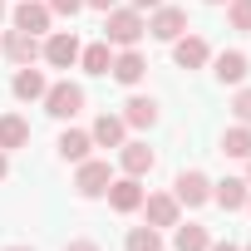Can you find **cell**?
I'll return each instance as SVG.
<instances>
[{"mask_svg": "<svg viewBox=\"0 0 251 251\" xmlns=\"http://www.w3.org/2000/svg\"><path fill=\"white\" fill-rule=\"evenodd\" d=\"M143 35H148V20H143L138 10H118V5H113V10L103 15V40L118 45V50H133Z\"/></svg>", "mask_w": 251, "mask_h": 251, "instance_id": "cell-1", "label": "cell"}, {"mask_svg": "<svg viewBox=\"0 0 251 251\" xmlns=\"http://www.w3.org/2000/svg\"><path fill=\"white\" fill-rule=\"evenodd\" d=\"M84 5H89V10H103V15H108V10H113V0H84Z\"/></svg>", "mask_w": 251, "mask_h": 251, "instance_id": "cell-29", "label": "cell"}, {"mask_svg": "<svg viewBox=\"0 0 251 251\" xmlns=\"http://www.w3.org/2000/svg\"><path fill=\"white\" fill-rule=\"evenodd\" d=\"M226 20H231V30H251V0H226Z\"/></svg>", "mask_w": 251, "mask_h": 251, "instance_id": "cell-25", "label": "cell"}, {"mask_svg": "<svg viewBox=\"0 0 251 251\" xmlns=\"http://www.w3.org/2000/svg\"><path fill=\"white\" fill-rule=\"evenodd\" d=\"M241 251H251V241H246V246H241Z\"/></svg>", "mask_w": 251, "mask_h": 251, "instance_id": "cell-38", "label": "cell"}, {"mask_svg": "<svg viewBox=\"0 0 251 251\" xmlns=\"http://www.w3.org/2000/svg\"><path fill=\"white\" fill-rule=\"evenodd\" d=\"M79 108H84V89H79V84L64 79V84H50V89H45V113H50V118H74Z\"/></svg>", "mask_w": 251, "mask_h": 251, "instance_id": "cell-3", "label": "cell"}, {"mask_svg": "<svg viewBox=\"0 0 251 251\" xmlns=\"http://www.w3.org/2000/svg\"><path fill=\"white\" fill-rule=\"evenodd\" d=\"M246 182H251V158H246Z\"/></svg>", "mask_w": 251, "mask_h": 251, "instance_id": "cell-34", "label": "cell"}, {"mask_svg": "<svg viewBox=\"0 0 251 251\" xmlns=\"http://www.w3.org/2000/svg\"><path fill=\"white\" fill-rule=\"evenodd\" d=\"M231 113H236L241 123H251V89H241V94L231 99Z\"/></svg>", "mask_w": 251, "mask_h": 251, "instance_id": "cell-26", "label": "cell"}, {"mask_svg": "<svg viewBox=\"0 0 251 251\" xmlns=\"http://www.w3.org/2000/svg\"><path fill=\"white\" fill-rule=\"evenodd\" d=\"M173 59H177V69H202L212 59V50H207L202 35H177L173 40Z\"/></svg>", "mask_w": 251, "mask_h": 251, "instance_id": "cell-10", "label": "cell"}, {"mask_svg": "<svg viewBox=\"0 0 251 251\" xmlns=\"http://www.w3.org/2000/svg\"><path fill=\"white\" fill-rule=\"evenodd\" d=\"M108 74H113L118 84H138V79L148 74V64H143V54H138V50H118V54H113V64H108Z\"/></svg>", "mask_w": 251, "mask_h": 251, "instance_id": "cell-15", "label": "cell"}, {"mask_svg": "<svg viewBox=\"0 0 251 251\" xmlns=\"http://www.w3.org/2000/svg\"><path fill=\"white\" fill-rule=\"evenodd\" d=\"M212 74H217V84H241L246 79V54L241 50H222L212 59Z\"/></svg>", "mask_w": 251, "mask_h": 251, "instance_id": "cell-16", "label": "cell"}, {"mask_svg": "<svg viewBox=\"0 0 251 251\" xmlns=\"http://www.w3.org/2000/svg\"><path fill=\"white\" fill-rule=\"evenodd\" d=\"M246 212H251V192H246Z\"/></svg>", "mask_w": 251, "mask_h": 251, "instance_id": "cell-37", "label": "cell"}, {"mask_svg": "<svg viewBox=\"0 0 251 251\" xmlns=\"http://www.w3.org/2000/svg\"><path fill=\"white\" fill-rule=\"evenodd\" d=\"M173 197H177V207H202V202H212V177L202 168H187V173H177Z\"/></svg>", "mask_w": 251, "mask_h": 251, "instance_id": "cell-2", "label": "cell"}, {"mask_svg": "<svg viewBox=\"0 0 251 251\" xmlns=\"http://www.w3.org/2000/svg\"><path fill=\"white\" fill-rule=\"evenodd\" d=\"M5 173H10V158H5V148H0V182H5Z\"/></svg>", "mask_w": 251, "mask_h": 251, "instance_id": "cell-31", "label": "cell"}, {"mask_svg": "<svg viewBox=\"0 0 251 251\" xmlns=\"http://www.w3.org/2000/svg\"><path fill=\"white\" fill-rule=\"evenodd\" d=\"M0 20H5V0H0Z\"/></svg>", "mask_w": 251, "mask_h": 251, "instance_id": "cell-35", "label": "cell"}, {"mask_svg": "<svg viewBox=\"0 0 251 251\" xmlns=\"http://www.w3.org/2000/svg\"><path fill=\"white\" fill-rule=\"evenodd\" d=\"M54 148H59V158H64V163H84V158H89V148H94V138H89L84 128H64Z\"/></svg>", "mask_w": 251, "mask_h": 251, "instance_id": "cell-19", "label": "cell"}, {"mask_svg": "<svg viewBox=\"0 0 251 251\" xmlns=\"http://www.w3.org/2000/svg\"><path fill=\"white\" fill-rule=\"evenodd\" d=\"M5 251H35V246H5Z\"/></svg>", "mask_w": 251, "mask_h": 251, "instance_id": "cell-33", "label": "cell"}, {"mask_svg": "<svg viewBox=\"0 0 251 251\" xmlns=\"http://www.w3.org/2000/svg\"><path fill=\"white\" fill-rule=\"evenodd\" d=\"M79 40H74V30H54L45 45H40V54H45V64H54V69H69V64H79Z\"/></svg>", "mask_w": 251, "mask_h": 251, "instance_id": "cell-4", "label": "cell"}, {"mask_svg": "<svg viewBox=\"0 0 251 251\" xmlns=\"http://www.w3.org/2000/svg\"><path fill=\"white\" fill-rule=\"evenodd\" d=\"M246 192H251V182H246V177H226V182H212V202H217L222 212H241V207H246Z\"/></svg>", "mask_w": 251, "mask_h": 251, "instance_id": "cell-12", "label": "cell"}, {"mask_svg": "<svg viewBox=\"0 0 251 251\" xmlns=\"http://www.w3.org/2000/svg\"><path fill=\"white\" fill-rule=\"evenodd\" d=\"M143 212H148V226H177V197L173 192L143 197Z\"/></svg>", "mask_w": 251, "mask_h": 251, "instance_id": "cell-14", "label": "cell"}, {"mask_svg": "<svg viewBox=\"0 0 251 251\" xmlns=\"http://www.w3.org/2000/svg\"><path fill=\"white\" fill-rule=\"evenodd\" d=\"M207 5H226V0H207Z\"/></svg>", "mask_w": 251, "mask_h": 251, "instance_id": "cell-36", "label": "cell"}, {"mask_svg": "<svg viewBox=\"0 0 251 251\" xmlns=\"http://www.w3.org/2000/svg\"><path fill=\"white\" fill-rule=\"evenodd\" d=\"M182 30H187V10H177V5H158L153 20H148V35H153V40H168V45H173Z\"/></svg>", "mask_w": 251, "mask_h": 251, "instance_id": "cell-7", "label": "cell"}, {"mask_svg": "<svg viewBox=\"0 0 251 251\" xmlns=\"http://www.w3.org/2000/svg\"><path fill=\"white\" fill-rule=\"evenodd\" d=\"M123 123H128V128H153V123H158V103L153 99H128V103H123Z\"/></svg>", "mask_w": 251, "mask_h": 251, "instance_id": "cell-20", "label": "cell"}, {"mask_svg": "<svg viewBox=\"0 0 251 251\" xmlns=\"http://www.w3.org/2000/svg\"><path fill=\"white\" fill-rule=\"evenodd\" d=\"M79 64H84L89 74H108V64H113V54H108V40H99V45L79 50Z\"/></svg>", "mask_w": 251, "mask_h": 251, "instance_id": "cell-23", "label": "cell"}, {"mask_svg": "<svg viewBox=\"0 0 251 251\" xmlns=\"http://www.w3.org/2000/svg\"><path fill=\"white\" fill-rule=\"evenodd\" d=\"M45 5H50V15H79L84 0H45Z\"/></svg>", "mask_w": 251, "mask_h": 251, "instance_id": "cell-27", "label": "cell"}, {"mask_svg": "<svg viewBox=\"0 0 251 251\" xmlns=\"http://www.w3.org/2000/svg\"><path fill=\"white\" fill-rule=\"evenodd\" d=\"M64 251H99V241H69Z\"/></svg>", "mask_w": 251, "mask_h": 251, "instance_id": "cell-28", "label": "cell"}, {"mask_svg": "<svg viewBox=\"0 0 251 251\" xmlns=\"http://www.w3.org/2000/svg\"><path fill=\"white\" fill-rule=\"evenodd\" d=\"M123 113H99L94 118V128H89V138H94V148H118L123 143Z\"/></svg>", "mask_w": 251, "mask_h": 251, "instance_id": "cell-13", "label": "cell"}, {"mask_svg": "<svg viewBox=\"0 0 251 251\" xmlns=\"http://www.w3.org/2000/svg\"><path fill=\"white\" fill-rule=\"evenodd\" d=\"M207 251H241V246H231V241H217V246H207Z\"/></svg>", "mask_w": 251, "mask_h": 251, "instance_id": "cell-32", "label": "cell"}, {"mask_svg": "<svg viewBox=\"0 0 251 251\" xmlns=\"http://www.w3.org/2000/svg\"><path fill=\"white\" fill-rule=\"evenodd\" d=\"M103 197H108V207H113V212L128 217V212H138V207H143V197H148V192H143V182H138V177L123 173V177H113V182H108V192H103Z\"/></svg>", "mask_w": 251, "mask_h": 251, "instance_id": "cell-6", "label": "cell"}, {"mask_svg": "<svg viewBox=\"0 0 251 251\" xmlns=\"http://www.w3.org/2000/svg\"><path fill=\"white\" fill-rule=\"evenodd\" d=\"M163 0H133V10H158Z\"/></svg>", "mask_w": 251, "mask_h": 251, "instance_id": "cell-30", "label": "cell"}, {"mask_svg": "<svg viewBox=\"0 0 251 251\" xmlns=\"http://www.w3.org/2000/svg\"><path fill=\"white\" fill-rule=\"evenodd\" d=\"M173 246H177V251H207V246H212V236H207V226H197V222H187V226L177 222Z\"/></svg>", "mask_w": 251, "mask_h": 251, "instance_id": "cell-21", "label": "cell"}, {"mask_svg": "<svg viewBox=\"0 0 251 251\" xmlns=\"http://www.w3.org/2000/svg\"><path fill=\"white\" fill-rule=\"evenodd\" d=\"M222 153H226V158H251V123L222 133Z\"/></svg>", "mask_w": 251, "mask_h": 251, "instance_id": "cell-22", "label": "cell"}, {"mask_svg": "<svg viewBox=\"0 0 251 251\" xmlns=\"http://www.w3.org/2000/svg\"><path fill=\"white\" fill-rule=\"evenodd\" d=\"M123 246L128 251H163V236H158V226H133Z\"/></svg>", "mask_w": 251, "mask_h": 251, "instance_id": "cell-24", "label": "cell"}, {"mask_svg": "<svg viewBox=\"0 0 251 251\" xmlns=\"http://www.w3.org/2000/svg\"><path fill=\"white\" fill-rule=\"evenodd\" d=\"M25 143H30V123H25L20 113H0V148L15 153V148H25Z\"/></svg>", "mask_w": 251, "mask_h": 251, "instance_id": "cell-17", "label": "cell"}, {"mask_svg": "<svg viewBox=\"0 0 251 251\" xmlns=\"http://www.w3.org/2000/svg\"><path fill=\"white\" fill-rule=\"evenodd\" d=\"M118 163H123L128 177H148V173L158 168V153H153L148 143H118Z\"/></svg>", "mask_w": 251, "mask_h": 251, "instance_id": "cell-8", "label": "cell"}, {"mask_svg": "<svg viewBox=\"0 0 251 251\" xmlns=\"http://www.w3.org/2000/svg\"><path fill=\"white\" fill-rule=\"evenodd\" d=\"M0 54H5L10 64H35V59H40V35H25V30H10L5 40H0Z\"/></svg>", "mask_w": 251, "mask_h": 251, "instance_id": "cell-9", "label": "cell"}, {"mask_svg": "<svg viewBox=\"0 0 251 251\" xmlns=\"http://www.w3.org/2000/svg\"><path fill=\"white\" fill-rule=\"evenodd\" d=\"M10 89H15V99H25V103H35V99H45V74L40 69H30V64H20V74L10 79Z\"/></svg>", "mask_w": 251, "mask_h": 251, "instance_id": "cell-18", "label": "cell"}, {"mask_svg": "<svg viewBox=\"0 0 251 251\" xmlns=\"http://www.w3.org/2000/svg\"><path fill=\"white\" fill-rule=\"evenodd\" d=\"M108 182H113V168H108V163H99V158H84V163H79V173H74L79 197H103V192H108Z\"/></svg>", "mask_w": 251, "mask_h": 251, "instance_id": "cell-5", "label": "cell"}, {"mask_svg": "<svg viewBox=\"0 0 251 251\" xmlns=\"http://www.w3.org/2000/svg\"><path fill=\"white\" fill-rule=\"evenodd\" d=\"M50 5H45V0H20V5H15V30H25V35H45L50 30Z\"/></svg>", "mask_w": 251, "mask_h": 251, "instance_id": "cell-11", "label": "cell"}]
</instances>
